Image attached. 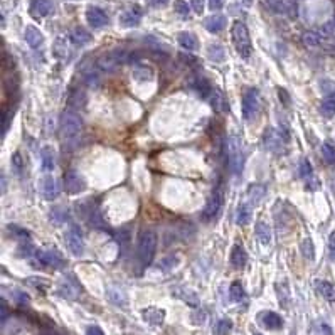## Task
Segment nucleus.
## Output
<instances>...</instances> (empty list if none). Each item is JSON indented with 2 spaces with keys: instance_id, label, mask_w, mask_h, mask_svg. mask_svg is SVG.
<instances>
[{
  "instance_id": "f257e3e1",
  "label": "nucleus",
  "mask_w": 335,
  "mask_h": 335,
  "mask_svg": "<svg viewBox=\"0 0 335 335\" xmlns=\"http://www.w3.org/2000/svg\"><path fill=\"white\" fill-rule=\"evenodd\" d=\"M83 131V120L78 113L66 110L59 118V135L64 143L73 145L78 142L79 135Z\"/></svg>"
},
{
  "instance_id": "f03ea898",
  "label": "nucleus",
  "mask_w": 335,
  "mask_h": 335,
  "mask_svg": "<svg viewBox=\"0 0 335 335\" xmlns=\"http://www.w3.org/2000/svg\"><path fill=\"white\" fill-rule=\"evenodd\" d=\"M232 36V42H234V47L242 59H249V56L253 54V44H251V37H249V30L246 27L244 22L236 20L234 25H232L231 30Z\"/></svg>"
},
{
  "instance_id": "7ed1b4c3",
  "label": "nucleus",
  "mask_w": 335,
  "mask_h": 335,
  "mask_svg": "<svg viewBox=\"0 0 335 335\" xmlns=\"http://www.w3.org/2000/svg\"><path fill=\"white\" fill-rule=\"evenodd\" d=\"M130 59H131V52L125 49H112L98 57L96 66H98L101 71L114 73L116 69H120V66L126 64Z\"/></svg>"
},
{
  "instance_id": "20e7f679",
  "label": "nucleus",
  "mask_w": 335,
  "mask_h": 335,
  "mask_svg": "<svg viewBox=\"0 0 335 335\" xmlns=\"http://www.w3.org/2000/svg\"><path fill=\"white\" fill-rule=\"evenodd\" d=\"M158 244V237L153 231H143L138 237V251H136V256H138V263L142 264V268L148 266L152 263L153 256H155Z\"/></svg>"
},
{
  "instance_id": "39448f33",
  "label": "nucleus",
  "mask_w": 335,
  "mask_h": 335,
  "mask_svg": "<svg viewBox=\"0 0 335 335\" xmlns=\"http://www.w3.org/2000/svg\"><path fill=\"white\" fill-rule=\"evenodd\" d=\"M227 160L229 169L234 175L242 174V167H244V153H242V145L239 136L232 133L227 138Z\"/></svg>"
},
{
  "instance_id": "423d86ee",
  "label": "nucleus",
  "mask_w": 335,
  "mask_h": 335,
  "mask_svg": "<svg viewBox=\"0 0 335 335\" xmlns=\"http://www.w3.org/2000/svg\"><path fill=\"white\" fill-rule=\"evenodd\" d=\"M34 266L61 270L66 266V259L57 249H41L34 253Z\"/></svg>"
},
{
  "instance_id": "0eeeda50",
  "label": "nucleus",
  "mask_w": 335,
  "mask_h": 335,
  "mask_svg": "<svg viewBox=\"0 0 335 335\" xmlns=\"http://www.w3.org/2000/svg\"><path fill=\"white\" fill-rule=\"evenodd\" d=\"M223 204H224V187L218 186L211 192L209 199H207L204 209H202V219H204V221H213V219H216V216L219 214Z\"/></svg>"
},
{
  "instance_id": "6e6552de",
  "label": "nucleus",
  "mask_w": 335,
  "mask_h": 335,
  "mask_svg": "<svg viewBox=\"0 0 335 335\" xmlns=\"http://www.w3.org/2000/svg\"><path fill=\"white\" fill-rule=\"evenodd\" d=\"M259 112V93L256 88H249L242 96V116L246 121H251L258 116Z\"/></svg>"
},
{
  "instance_id": "1a4fd4ad",
  "label": "nucleus",
  "mask_w": 335,
  "mask_h": 335,
  "mask_svg": "<svg viewBox=\"0 0 335 335\" xmlns=\"http://www.w3.org/2000/svg\"><path fill=\"white\" fill-rule=\"evenodd\" d=\"M64 239L66 244H68V249L74 256H83V253H85V239H83V234L78 226L69 227L64 234Z\"/></svg>"
},
{
  "instance_id": "9d476101",
  "label": "nucleus",
  "mask_w": 335,
  "mask_h": 335,
  "mask_svg": "<svg viewBox=\"0 0 335 335\" xmlns=\"http://www.w3.org/2000/svg\"><path fill=\"white\" fill-rule=\"evenodd\" d=\"M263 142H264V147H266L268 152L276 153V155H281V153L285 152V138L278 130L268 128L264 131Z\"/></svg>"
},
{
  "instance_id": "9b49d317",
  "label": "nucleus",
  "mask_w": 335,
  "mask_h": 335,
  "mask_svg": "<svg viewBox=\"0 0 335 335\" xmlns=\"http://www.w3.org/2000/svg\"><path fill=\"white\" fill-rule=\"evenodd\" d=\"M86 189V179L78 170H68L64 174V191L68 194H79Z\"/></svg>"
},
{
  "instance_id": "f8f14e48",
  "label": "nucleus",
  "mask_w": 335,
  "mask_h": 335,
  "mask_svg": "<svg viewBox=\"0 0 335 335\" xmlns=\"http://www.w3.org/2000/svg\"><path fill=\"white\" fill-rule=\"evenodd\" d=\"M39 192L44 199L47 201H54L57 196H59V184H57L56 177L52 175H44V177L39 180Z\"/></svg>"
},
{
  "instance_id": "ddd939ff",
  "label": "nucleus",
  "mask_w": 335,
  "mask_h": 335,
  "mask_svg": "<svg viewBox=\"0 0 335 335\" xmlns=\"http://www.w3.org/2000/svg\"><path fill=\"white\" fill-rule=\"evenodd\" d=\"M81 293V286L78 285V281H74L71 276H64L57 285V295H61L63 298L68 300H76Z\"/></svg>"
},
{
  "instance_id": "4468645a",
  "label": "nucleus",
  "mask_w": 335,
  "mask_h": 335,
  "mask_svg": "<svg viewBox=\"0 0 335 335\" xmlns=\"http://www.w3.org/2000/svg\"><path fill=\"white\" fill-rule=\"evenodd\" d=\"M298 172H300V177L305 180L308 191L315 192L317 189H319V180L315 179V174H314V169H312V164L307 160V158H303V160L300 162Z\"/></svg>"
},
{
  "instance_id": "2eb2a0df",
  "label": "nucleus",
  "mask_w": 335,
  "mask_h": 335,
  "mask_svg": "<svg viewBox=\"0 0 335 335\" xmlns=\"http://www.w3.org/2000/svg\"><path fill=\"white\" fill-rule=\"evenodd\" d=\"M120 25L125 29H131V27H136V25L140 24V20H142V10H140V7H131V8H126L125 12H121L120 15Z\"/></svg>"
},
{
  "instance_id": "dca6fc26",
  "label": "nucleus",
  "mask_w": 335,
  "mask_h": 335,
  "mask_svg": "<svg viewBox=\"0 0 335 335\" xmlns=\"http://www.w3.org/2000/svg\"><path fill=\"white\" fill-rule=\"evenodd\" d=\"M86 20L90 24V27L93 29H101L108 24V15L101 10L100 7H88L86 10Z\"/></svg>"
},
{
  "instance_id": "f3484780",
  "label": "nucleus",
  "mask_w": 335,
  "mask_h": 335,
  "mask_svg": "<svg viewBox=\"0 0 335 335\" xmlns=\"http://www.w3.org/2000/svg\"><path fill=\"white\" fill-rule=\"evenodd\" d=\"M142 317L148 325H152V327H160L165 320V310L164 308H158V307H148V308H143L142 310Z\"/></svg>"
},
{
  "instance_id": "a211bd4d",
  "label": "nucleus",
  "mask_w": 335,
  "mask_h": 335,
  "mask_svg": "<svg viewBox=\"0 0 335 335\" xmlns=\"http://www.w3.org/2000/svg\"><path fill=\"white\" fill-rule=\"evenodd\" d=\"M207 100H209L211 107H213L216 112H219V113H229L231 112V107H229V103H227V98L224 96V93L221 90H218V88H213V91H211V95Z\"/></svg>"
},
{
  "instance_id": "6ab92c4d",
  "label": "nucleus",
  "mask_w": 335,
  "mask_h": 335,
  "mask_svg": "<svg viewBox=\"0 0 335 335\" xmlns=\"http://www.w3.org/2000/svg\"><path fill=\"white\" fill-rule=\"evenodd\" d=\"M227 25V19L226 15H221V14H214V15H209L207 19L204 20V29L209 30L211 34H219L223 32L224 29H226Z\"/></svg>"
},
{
  "instance_id": "aec40b11",
  "label": "nucleus",
  "mask_w": 335,
  "mask_h": 335,
  "mask_svg": "<svg viewBox=\"0 0 335 335\" xmlns=\"http://www.w3.org/2000/svg\"><path fill=\"white\" fill-rule=\"evenodd\" d=\"M54 10L52 0H32L30 2V14L34 17H47Z\"/></svg>"
},
{
  "instance_id": "412c9836",
  "label": "nucleus",
  "mask_w": 335,
  "mask_h": 335,
  "mask_svg": "<svg viewBox=\"0 0 335 335\" xmlns=\"http://www.w3.org/2000/svg\"><path fill=\"white\" fill-rule=\"evenodd\" d=\"M24 37H25V42H27L32 49H39V47L44 46V34L37 27H34V25H27V27H25Z\"/></svg>"
},
{
  "instance_id": "4be33fe9",
  "label": "nucleus",
  "mask_w": 335,
  "mask_h": 335,
  "mask_svg": "<svg viewBox=\"0 0 335 335\" xmlns=\"http://www.w3.org/2000/svg\"><path fill=\"white\" fill-rule=\"evenodd\" d=\"M253 218V204L251 202H241L236 209V224L237 226H248Z\"/></svg>"
},
{
  "instance_id": "5701e85b",
  "label": "nucleus",
  "mask_w": 335,
  "mask_h": 335,
  "mask_svg": "<svg viewBox=\"0 0 335 335\" xmlns=\"http://www.w3.org/2000/svg\"><path fill=\"white\" fill-rule=\"evenodd\" d=\"M259 322L263 324V327L270 330H278L283 327V319H281V315H278L276 312H263V314L259 315Z\"/></svg>"
},
{
  "instance_id": "b1692460",
  "label": "nucleus",
  "mask_w": 335,
  "mask_h": 335,
  "mask_svg": "<svg viewBox=\"0 0 335 335\" xmlns=\"http://www.w3.org/2000/svg\"><path fill=\"white\" fill-rule=\"evenodd\" d=\"M153 76H155V73H153V69L150 68V66H145V64H135V66H133V69H131V78L136 79V81H140V83L152 81Z\"/></svg>"
},
{
  "instance_id": "393cba45",
  "label": "nucleus",
  "mask_w": 335,
  "mask_h": 335,
  "mask_svg": "<svg viewBox=\"0 0 335 335\" xmlns=\"http://www.w3.org/2000/svg\"><path fill=\"white\" fill-rule=\"evenodd\" d=\"M52 54L61 61L69 59V56H71V49H69V44L64 37H57L54 41V44H52Z\"/></svg>"
},
{
  "instance_id": "a878e982",
  "label": "nucleus",
  "mask_w": 335,
  "mask_h": 335,
  "mask_svg": "<svg viewBox=\"0 0 335 335\" xmlns=\"http://www.w3.org/2000/svg\"><path fill=\"white\" fill-rule=\"evenodd\" d=\"M246 263H248V253H246L244 246L236 244L231 251V264L237 270H241V268L246 266Z\"/></svg>"
},
{
  "instance_id": "bb28decb",
  "label": "nucleus",
  "mask_w": 335,
  "mask_h": 335,
  "mask_svg": "<svg viewBox=\"0 0 335 335\" xmlns=\"http://www.w3.org/2000/svg\"><path fill=\"white\" fill-rule=\"evenodd\" d=\"M254 231H256V237L258 241L261 242L263 246H270L271 244V239H273V232H271V227L268 226L264 221H258L256 226H254Z\"/></svg>"
},
{
  "instance_id": "cd10ccee",
  "label": "nucleus",
  "mask_w": 335,
  "mask_h": 335,
  "mask_svg": "<svg viewBox=\"0 0 335 335\" xmlns=\"http://www.w3.org/2000/svg\"><path fill=\"white\" fill-rule=\"evenodd\" d=\"M177 42L180 47H184L186 51H197L199 49V41L192 32H179L177 34Z\"/></svg>"
},
{
  "instance_id": "c85d7f7f",
  "label": "nucleus",
  "mask_w": 335,
  "mask_h": 335,
  "mask_svg": "<svg viewBox=\"0 0 335 335\" xmlns=\"http://www.w3.org/2000/svg\"><path fill=\"white\" fill-rule=\"evenodd\" d=\"M191 86L202 96V98H206V100L209 98L211 91H213V86H211V83L207 81L206 78H202V76H194L192 81H191Z\"/></svg>"
},
{
  "instance_id": "c756f323",
  "label": "nucleus",
  "mask_w": 335,
  "mask_h": 335,
  "mask_svg": "<svg viewBox=\"0 0 335 335\" xmlns=\"http://www.w3.org/2000/svg\"><path fill=\"white\" fill-rule=\"evenodd\" d=\"M69 39H71V42H74L76 46H86V44L91 42L93 36H91L85 27H74L71 30V34H69Z\"/></svg>"
},
{
  "instance_id": "7c9ffc66",
  "label": "nucleus",
  "mask_w": 335,
  "mask_h": 335,
  "mask_svg": "<svg viewBox=\"0 0 335 335\" xmlns=\"http://www.w3.org/2000/svg\"><path fill=\"white\" fill-rule=\"evenodd\" d=\"M41 162H42V170H52L56 165V155H54V148L52 147H44L41 150Z\"/></svg>"
},
{
  "instance_id": "2f4dec72",
  "label": "nucleus",
  "mask_w": 335,
  "mask_h": 335,
  "mask_svg": "<svg viewBox=\"0 0 335 335\" xmlns=\"http://www.w3.org/2000/svg\"><path fill=\"white\" fill-rule=\"evenodd\" d=\"M207 57H209L211 61H214V63H224L227 57V52L223 46H219V44H211V46L207 47Z\"/></svg>"
},
{
  "instance_id": "473e14b6",
  "label": "nucleus",
  "mask_w": 335,
  "mask_h": 335,
  "mask_svg": "<svg viewBox=\"0 0 335 335\" xmlns=\"http://www.w3.org/2000/svg\"><path fill=\"white\" fill-rule=\"evenodd\" d=\"M25 285L39 290L41 293H46L51 288V280L44 278V276H29V278H25Z\"/></svg>"
},
{
  "instance_id": "72a5a7b5",
  "label": "nucleus",
  "mask_w": 335,
  "mask_h": 335,
  "mask_svg": "<svg viewBox=\"0 0 335 335\" xmlns=\"http://www.w3.org/2000/svg\"><path fill=\"white\" fill-rule=\"evenodd\" d=\"M81 76H83V79H85L86 85L95 86V88L100 85V76H98V73H96V69L93 68V66H86V64H83V68H81Z\"/></svg>"
},
{
  "instance_id": "f704fd0d",
  "label": "nucleus",
  "mask_w": 335,
  "mask_h": 335,
  "mask_svg": "<svg viewBox=\"0 0 335 335\" xmlns=\"http://www.w3.org/2000/svg\"><path fill=\"white\" fill-rule=\"evenodd\" d=\"M315 288L325 300H329V302L335 300V290H334L332 283H329V281H325V280H319V281H315Z\"/></svg>"
},
{
  "instance_id": "c9c22d12",
  "label": "nucleus",
  "mask_w": 335,
  "mask_h": 335,
  "mask_svg": "<svg viewBox=\"0 0 335 335\" xmlns=\"http://www.w3.org/2000/svg\"><path fill=\"white\" fill-rule=\"evenodd\" d=\"M107 295H108L110 302H113L114 305H121L123 307L126 303V295L123 293L121 288H118V286H114V285H110L108 286Z\"/></svg>"
},
{
  "instance_id": "e433bc0d",
  "label": "nucleus",
  "mask_w": 335,
  "mask_h": 335,
  "mask_svg": "<svg viewBox=\"0 0 335 335\" xmlns=\"http://www.w3.org/2000/svg\"><path fill=\"white\" fill-rule=\"evenodd\" d=\"M229 295H231L232 302H236V303L244 302L246 292H244V286H242L241 281H234V283L231 285V288H229Z\"/></svg>"
},
{
  "instance_id": "4c0bfd02",
  "label": "nucleus",
  "mask_w": 335,
  "mask_h": 335,
  "mask_svg": "<svg viewBox=\"0 0 335 335\" xmlns=\"http://www.w3.org/2000/svg\"><path fill=\"white\" fill-rule=\"evenodd\" d=\"M319 112H320V114L324 118H332V116H335V100L329 98V96H327V98H325L320 103Z\"/></svg>"
},
{
  "instance_id": "58836bf2",
  "label": "nucleus",
  "mask_w": 335,
  "mask_h": 335,
  "mask_svg": "<svg viewBox=\"0 0 335 335\" xmlns=\"http://www.w3.org/2000/svg\"><path fill=\"white\" fill-rule=\"evenodd\" d=\"M302 42L305 44L307 47H319L320 46V32H315V30H307L302 36Z\"/></svg>"
},
{
  "instance_id": "ea45409f",
  "label": "nucleus",
  "mask_w": 335,
  "mask_h": 335,
  "mask_svg": "<svg viewBox=\"0 0 335 335\" xmlns=\"http://www.w3.org/2000/svg\"><path fill=\"white\" fill-rule=\"evenodd\" d=\"M300 249H302L303 258L308 259V261H314V259H315V248H314V242H312L310 237H307V239L302 241Z\"/></svg>"
},
{
  "instance_id": "a19ab883",
  "label": "nucleus",
  "mask_w": 335,
  "mask_h": 335,
  "mask_svg": "<svg viewBox=\"0 0 335 335\" xmlns=\"http://www.w3.org/2000/svg\"><path fill=\"white\" fill-rule=\"evenodd\" d=\"M264 196V187L263 186H251L249 191H248V199L253 206H256L259 201H261V197Z\"/></svg>"
},
{
  "instance_id": "79ce46f5",
  "label": "nucleus",
  "mask_w": 335,
  "mask_h": 335,
  "mask_svg": "<svg viewBox=\"0 0 335 335\" xmlns=\"http://www.w3.org/2000/svg\"><path fill=\"white\" fill-rule=\"evenodd\" d=\"M12 118H14V110L3 107V110H2V136L7 135L8 126H10V123H12Z\"/></svg>"
},
{
  "instance_id": "37998d69",
  "label": "nucleus",
  "mask_w": 335,
  "mask_h": 335,
  "mask_svg": "<svg viewBox=\"0 0 335 335\" xmlns=\"http://www.w3.org/2000/svg\"><path fill=\"white\" fill-rule=\"evenodd\" d=\"M175 295H177L179 298H182L184 302H187L189 305H192V307L199 303V300H197V295L192 293V292H189V290H186V288H179L177 292H175Z\"/></svg>"
},
{
  "instance_id": "c03bdc74",
  "label": "nucleus",
  "mask_w": 335,
  "mask_h": 335,
  "mask_svg": "<svg viewBox=\"0 0 335 335\" xmlns=\"http://www.w3.org/2000/svg\"><path fill=\"white\" fill-rule=\"evenodd\" d=\"M322 157H324V160L327 162V164L334 165L335 164V147H332L329 142H325L322 145Z\"/></svg>"
},
{
  "instance_id": "a18cd8bd",
  "label": "nucleus",
  "mask_w": 335,
  "mask_h": 335,
  "mask_svg": "<svg viewBox=\"0 0 335 335\" xmlns=\"http://www.w3.org/2000/svg\"><path fill=\"white\" fill-rule=\"evenodd\" d=\"M174 10L177 12V15H180L182 19H189V15H191V8H189L187 2H184V0H175Z\"/></svg>"
},
{
  "instance_id": "49530a36",
  "label": "nucleus",
  "mask_w": 335,
  "mask_h": 335,
  "mask_svg": "<svg viewBox=\"0 0 335 335\" xmlns=\"http://www.w3.org/2000/svg\"><path fill=\"white\" fill-rule=\"evenodd\" d=\"M232 330V320L231 319H221L218 325L214 327L216 334H229Z\"/></svg>"
},
{
  "instance_id": "de8ad7c7",
  "label": "nucleus",
  "mask_w": 335,
  "mask_h": 335,
  "mask_svg": "<svg viewBox=\"0 0 335 335\" xmlns=\"http://www.w3.org/2000/svg\"><path fill=\"white\" fill-rule=\"evenodd\" d=\"M8 229H10V236H14L15 239H20V242L22 241H30V236H29V232L25 231V229H20L17 226H10Z\"/></svg>"
},
{
  "instance_id": "09e8293b",
  "label": "nucleus",
  "mask_w": 335,
  "mask_h": 335,
  "mask_svg": "<svg viewBox=\"0 0 335 335\" xmlns=\"http://www.w3.org/2000/svg\"><path fill=\"white\" fill-rule=\"evenodd\" d=\"M12 169H14L17 174H22V170H24V160H22V155L19 152H15L14 157H12Z\"/></svg>"
},
{
  "instance_id": "8fccbe9b",
  "label": "nucleus",
  "mask_w": 335,
  "mask_h": 335,
  "mask_svg": "<svg viewBox=\"0 0 335 335\" xmlns=\"http://www.w3.org/2000/svg\"><path fill=\"white\" fill-rule=\"evenodd\" d=\"M320 90L324 91L325 95L335 93V83L330 81V79H322V81H320Z\"/></svg>"
},
{
  "instance_id": "3c124183",
  "label": "nucleus",
  "mask_w": 335,
  "mask_h": 335,
  "mask_svg": "<svg viewBox=\"0 0 335 335\" xmlns=\"http://www.w3.org/2000/svg\"><path fill=\"white\" fill-rule=\"evenodd\" d=\"M14 297H15V302L19 303L20 307H24L29 303V295L25 292H22V290H14Z\"/></svg>"
},
{
  "instance_id": "603ef678",
  "label": "nucleus",
  "mask_w": 335,
  "mask_h": 335,
  "mask_svg": "<svg viewBox=\"0 0 335 335\" xmlns=\"http://www.w3.org/2000/svg\"><path fill=\"white\" fill-rule=\"evenodd\" d=\"M0 317H2V324H5V320H7V317L10 315V310H8V305H7V300L5 298H2L0 300Z\"/></svg>"
},
{
  "instance_id": "864d4df0",
  "label": "nucleus",
  "mask_w": 335,
  "mask_h": 335,
  "mask_svg": "<svg viewBox=\"0 0 335 335\" xmlns=\"http://www.w3.org/2000/svg\"><path fill=\"white\" fill-rule=\"evenodd\" d=\"M145 2H147V5L152 8H165L169 5L170 0H145Z\"/></svg>"
},
{
  "instance_id": "5fc2aeb1",
  "label": "nucleus",
  "mask_w": 335,
  "mask_h": 335,
  "mask_svg": "<svg viewBox=\"0 0 335 335\" xmlns=\"http://www.w3.org/2000/svg\"><path fill=\"white\" fill-rule=\"evenodd\" d=\"M329 253H330L332 261H335V231L330 232V236H329Z\"/></svg>"
},
{
  "instance_id": "6e6d98bb",
  "label": "nucleus",
  "mask_w": 335,
  "mask_h": 335,
  "mask_svg": "<svg viewBox=\"0 0 335 335\" xmlns=\"http://www.w3.org/2000/svg\"><path fill=\"white\" fill-rule=\"evenodd\" d=\"M191 5L196 14L201 15L202 12H204V0H191Z\"/></svg>"
},
{
  "instance_id": "4d7b16f0",
  "label": "nucleus",
  "mask_w": 335,
  "mask_h": 335,
  "mask_svg": "<svg viewBox=\"0 0 335 335\" xmlns=\"http://www.w3.org/2000/svg\"><path fill=\"white\" fill-rule=\"evenodd\" d=\"M317 325H319V327H315L314 332H317V334H332V329H330L327 324H324V322H319Z\"/></svg>"
},
{
  "instance_id": "13d9d810",
  "label": "nucleus",
  "mask_w": 335,
  "mask_h": 335,
  "mask_svg": "<svg viewBox=\"0 0 335 335\" xmlns=\"http://www.w3.org/2000/svg\"><path fill=\"white\" fill-rule=\"evenodd\" d=\"M224 3H226V0H209V8L211 10H221L224 7Z\"/></svg>"
},
{
  "instance_id": "bf43d9fd",
  "label": "nucleus",
  "mask_w": 335,
  "mask_h": 335,
  "mask_svg": "<svg viewBox=\"0 0 335 335\" xmlns=\"http://www.w3.org/2000/svg\"><path fill=\"white\" fill-rule=\"evenodd\" d=\"M177 263H179V259H172V256H170V258H165L164 261H162V264H165V266H167V270H170V268H174Z\"/></svg>"
},
{
  "instance_id": "052dcab7",
  "label": "nucleus",
  "mask_w": 335,
  "mask_h": 335,
  "mask_svg": "<svg viewBox=\"0 0 335 335\" xmlns=\"http://www.w3.org/2000/svg\"><path fill=\"white\" fill-rule=\"evenodd\" d=\"M88 335H103V330H101L100 327H96V325H93V327H90L86 330Z\"/></svg>"
},
{
  "instance_id": "680f3d73",
  "label": "nucleus",
  "mask_w": 335,
  "mask_h": 335,
  "mask_svg": "<svg viewBox=\"0 0 335 335\" xmlns=\"http://www.w3.org/2000/svg\"><path fill=\"white\" fill-rule=\"evenodd\" d=\"M241 2L244 3L246 7H251V5H253V2H254V0H241Z\"/></svg>"
},
{
  "instance_id": "e2e57ef3",
  "label": "nucleus",
  "mask_w": 335,
  "mask_h": 335,
  "mask_svg": "<svg viewBox=\"0 0 335 335\" xmlns=\"http://www.w3.org/2000/svg\"><path fill=\"white\" fill-rule=\"evenodd\" d=\"M332 192H334V197H335V182L332 184Z\"/></svg>"
},
{
  "instance_id": "0e129e2a",
  "label": "nucleus",
  "mask_w": 335,
  "mask_h": 335,
  "mask_svg": "<svg viewBox=\"0 0 335 335\" xmlns=\"http://www.w3.org/2000/svg\"><path fill=\"white\" fill-rule=\"evenodd\" d=\"M334 138H335V135H334Z\"/></svg>"
}]
</instances>
